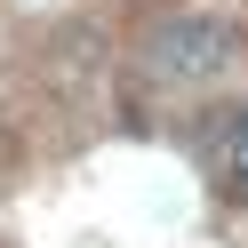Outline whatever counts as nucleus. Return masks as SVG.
Wrapping results in <instances>:
<instances>
[{
  "instance_id": "nucleus-2",
  "label": "nucleus",
  "mask_w": 248,
  "mask_h": 248,
  "mask_svg": "<svg viewBox=\"0 0 248 248\" xmlns=\"http://www.w3.org/2000/svg\"><path fill=\"white\" fill-rule=\"evenodd\" d=\"M224 192L248 200V112H240V128H232V144H224Z\"/></svg>"
},
{
  "instance_id": "nucleus-1",
  "label": "nucleus",
  "mask_w": 248,
  "mask_h": 248,
  "mask_svg": "<svg viewBox=\"0 0 248 248\" xmlns=\"http://www.w3.org/2000/svg\"><path fill=\"white\" fill-rule=\"evenodd\" d=\"M232 56H240V32L208 16H176L152 32V72H168V80H216Z\"/></svg>"
}]
</instances>
